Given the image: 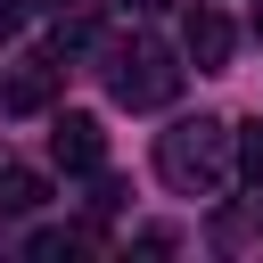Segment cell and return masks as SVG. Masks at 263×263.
Listing matches in <instances>:
<instances>
[{"label":"cell","instance_id":"obj_7","mask_svg":"<svg viewBox=\"0 0 263 263\" xmlns=\"http://www.w3.org/2000/svg\"><path fill=\"white\" fill-rule=\"evenodd\" d=\"M230 173H238L247 189H263V123H247V132H230Z\"/></svg>","mask_w":263,"mask_h":263},{"label":"cell","instance_id":"obj_11","mask_svg":"<svg viewBox=\"0 0 263 263\" xmlns=\"http://www.w3.org/2000/svg\"><path fill=\"white\" fill-rule=\"evenodd\" d=\"M255 25H263V16H255Z\"/></svg>","mask_w":263,"mask_h":263},{"label":"cell","instance_id":"obj_8","mask_svg":"<svg viewBox=\"0 0 263 263\" xmlns=\"http://www.w3.org/2000/svg\"><path fill=\"white\" fill-rule=\"evenodd\" d=\"M74 247H82V230H33V247H25V255H41V263H49V255H74Z\"/></svg>","mask_w":263,"mask_h":263},{"label":"cell","instance_id":"obj_2","mask_svg":"<svg viewBox=\"0 0 263 263\" xmlns=\"http://www.w3.org/2000/svg\"><path fill=\"white\" fill-rule=\"evenodd\" d=\"M107 90H115L123 107H164V99L181 90V66H173V49H164V41H132V49H115Z\"/></svg>","mask_w":263,"mask_h":263},{"label":"cell","instance_id":"obj_10","mask_svg":"<svg viewBox=\"0 0 263 263\" xmlns=\"http://www.w3.org/2000/svg\"><path fill=\"white\" fill-rule=\"evenodd\" d=\"M132 8H140V16H156V8H164V0H132Z\"/></svg>","mask_w":263,"mask_h":263},{"label":"cell","instance_id":"obj_1","mask_svg":"<svg viewBox=\"0 0 263 263\" xmlns=\"http://www.w3.org/2000/svg\"><path fill=\"white\" fill-rule=\"evenodd\" d=\"M156 173L181 189V197H222L238 173H230V123L197 115V123H173L156 140Z\"/></svg>","mask_w":263,"mask_h":263},{"label":"cell","instance_id":"obj_9","mask_svg":"<svg viewBox=\"0 0 263 263\" xmlns=\"http://www.w3.org/2000/svg\"><path fill=\"white\" fill-rule=\"evenodd\" d=\"M25 25V0H0V33H16Z\"/></svg>","mask_w":263,"mask_h":263},{"label":"cell","instance_id":"obj_5","mask_svg":"<svg viewBox=\"0 0 263 263\" xmlns=\"http://www.w3.org/2000/svg\"><path fill=\"white\" fill-rule=\"evenodd\" d=\"M181 41H189V58H197V66H230V49H238V33H230V16H222V8H189Z\"/></svg>","mask_w":263,"mask_h":263},{"label":"cell","instance_id":"obj_4","mask_svg":"<svg viewBox=\"0 0 263 263\" xmlns=\"http://www.w3.org/2000/svg\"><path fill=\"white\" fill-rule=\"evenodd\" d=\"M49 99H58V58H25V66L0 82V107H8V115H41Z\"/></svg>","mask_w":263,"mask_h":263},{"label":"cell","instance_id":"obj_3","mask_svg":"<svg viewBox=\"0 0 263 263\" xmlns=\"http://www.w3.org/2000/svg\"><path fill=\"white\" fill-rule=\"evenodd\" d=\"M49 156H58L66 173H99V164H107V132H99V115H58V123H49Z\"/></svg>","mask_w":263,"mask_h":263},{"label":"cell","instance_id":"obj_6","mask_svg":"<svg viewBox=\"0 0 263 263\" xmlns=\"http://www.w3.org/2000/svg\"><path fill=\"white\" fill-rule=\"evenodd\" d=\"M41 197H49V181H41L33 164H0V214H8V222H16V214H33Z\"/></svg>","mask_w":263,"mask_h":263}]
</instances>
